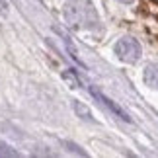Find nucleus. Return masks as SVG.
<instances>
[{"label": "nucleus", "instance_id": "obj_8", "mask_svg": "<svg viewBox=\"0 0 158 158\" xmlns=\"http://www.w3.org/2000/svg\"><path fill=\"white\" fill-rule=\"evenodd\" d=\"M119 2H123V4H131V2H135V0H119Z\"/></svg>", "mask_w": 158, "mask_h": 158}, {"label": "nucleus", "instance_id": "obj_4", "mask_svg": "<svg viewBox=\"0 0 158 158\" xmlns=\"http://www.w3.org/2000/svg\"><path fill=\"white\" fill-rule=\"evenodd\" d=\"M92 92H94V96H96V98H100V100L104 102V104H106L109 109H113V113H115V115H119V117L123 119V121H131V117H129V115H127V113H125V111H123V109H121L119 106H115V104H113V102L109 100V98H106V96H102L100 92H96V90H92Z\"/></svg>", "mask_w": 158, "mask_h": 158}, {"label": "nucleus", "instance_id": "obj_2", "mask_svg": "<svg viewBox=\"0 0 158 158\" xmlns=\"http://www.w3.org/2000/svg\"><path fill=\"white\" fill-rule=\"evenodd\" d=\"M143 47L137 39L133 37H123L115 43V55L123 60V63H137L141 59Z\"/></svg>", "mask_w": 158, "mask_h": 158}, {"label": "nucleus", "instance_id": "obj_1", "mask_svg": "<svg viewBox=\"0 0 158 158\" xmlns=\"http://www.w3.org/2000/svg\"><path fill=\"white\" fill-rule=\"evenodd\" d=\"M64 18H66V22L74 27H88V26H92V23L98 22L92 4L84 2V0H72V2L66 4Z\"/></svg>", "mask_w": 158, "mask_h": 158}, {"label": "nucleus", "instance_id": "obj_6", "mask_svg": "<svg viewBox=\"0 0 158 158\" xmlns=\"http://www.w3.org/2000/svg\"><path fill=\"white\" fill-rule=\"evenodd\" d=\"M63 76H64V80H69L70 84H74V86H72V88H78V84H80V82H78V78H76L74 74H70V70H66Z\"/></svg>", "mask_w": 158, "mask_h": 158}, {"label": "nucleus", "instance_id": "obj_7", "mask_svg": "<svg viewBox=\"0 0 158 158\" xmlns=\"http://www.w3.org/2000/svg\"><path fill=\"white\" fill-rule=\"evenodd\" d=\"M0 156H18L16 150H10L8 147H0Z\"/></svg>", "mask_w": 158, "mask_h": 158}, {"label": "nucleus", "instance_id": "obj_3", "mask_svg": "<svg viewBox=\"0 0 158 158\" xmlns=\"http://www.w3.org/2000/svg\"><path fill=\"white\" fill-rule=\"evenodd\" d=\"M144 82H147L150 88L158 90V63H150L147 69H144Z\"/></svg>", "mask_w": 158, "mask_h": 158}, {"label": "nucleus", "instance_id": "obj_5", "mask_svg": "<svg viewBox=\"0 0 158 158\" xmlns=\"http://www.w3.org/2000/svg\"><path fill=\"white\" fill-rule=\"evenodd\" d=\"M72 107H74V111H76L78 117H82V119H92V113H90V109L84 106L82 102L74 100V102H72Z\"/></svg>", "mask_w": 158, "mask_h": 158}]
</instances>
